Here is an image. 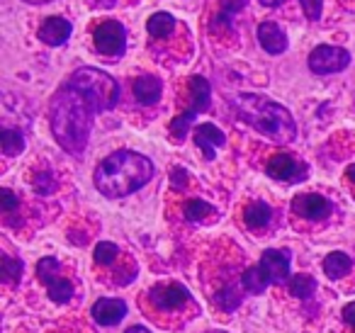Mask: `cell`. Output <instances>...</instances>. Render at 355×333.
<instances>
[{
  "mask_svg": "<svg viewBox=\"0 0 355 333\" xmlns=\"http://www.w3.org/2000/svg\"><path fill=\"white\" fill-rule=\"evenodd\" d=\"M256 268L268 284H282L285 278H290V258H287L282 250H275V248L266 250Z\"/></svg>",
  "mask_w": 355,
  "mask_h": 333,
  "instance_id": "obj_11",
  "label": "cell"
},
{
  "mask_svg": "<svg viewBox=\"0 0 355 333\" xmlns=\"http://www.w3.org/2000/svg\"><path fill=\"white\" fill-rule=\"evenodd\" d=\"M124 333H151V331H148L146 326H132V328H127Z\"/></svg>",
  "mask_w": 355,
  "mask_h": 333,
  "instance_id": "obj_36",
  "label": "cell"
},
{
  "mask_svg": "<svg viewBox=\"0 0 355 333\" xmlns=\"http://www.w3.org/2000/svg\"><path fill=\"white\" fill-rule=\"evenodd\" d=\"M153 171H156L153 163L141 153L114 151L107 158H103L100 166L95 168L93 182L98 192H103L110 200H117V197H127L141 190L153 178Z\"/></svg>",
  "mask_w": 355,
  "mask_h": 333,
  "instance_id": "obj_2",
  "label": "cell"
},
{
  "mask_svg": "<svg viewBox=\"0 0 355 333\" xmlns=\"http://www.w3.org/2000/svg\"><path fill=\"white\" fill-rule=\"evenodd\" d=\"M258 44H261L268 54L280 56L287 51L290 42H287L285 32L280 30V25H275V22H261V25H258Z\"/></svg>",
  "mask_w": 355,
  "mask_h": 333,
  "instance_id": "obj_16",
  "label": "cell"
},
{
  "mask_svg": "<svg viewBox=\"0 0 355 333\" xmlns=\"http://www.w3.org/2000/svg\"><path fill=\"white\" fill-rule=\"evenodd\" d=\"M183 214H185V219H188V221H193V224H200V221L209 219V216L217 214V212H214V207L209 205V202L198 200V197H195V200H188V202H185Z\"/></svg>",
  "mask_w": 355,
  "mask_h": 333,
  "instance_id": "obj_22",
  "label": "cell"
},
{
  "mask_svg": "<svg viewBox=\"0 0 355 333\" xmlns=\"http://www.w3.org/2000/svg\"><path fill=\"white\" fill-rule=\"evenodd\" d=\"M345 176H348V180H350V182H355V163L348 168V171H345Z\"/></svg>",
  "mask_w": 355,
  "mask_h": 333,
  "instance_id": "obj_37",
  "label": "cell"
},
{
  "mask_svg": "<svg viewBox=\"0 0 355 333\" xmlns=\"http://www.w3.org/2000/svg\"><path fill=\"white\" fill-rule=\"evenodd\" d=\"M54 190H56L54 176H51L49 171H42L40 176L35 178V192H40V195H51Z\"/></svg>",
  "mask_w": 355,
  "mask_h": 333,
  "instance_id": "obj_29",
  "label": "cell"
},
{
  "mask_svg": "<svg viewBox=\"0 0 355 333\" xmlns=\"http://www.w3.org/2000/svg\"><path fill=\"white\" fill-rule=\"evenodd\" d=\"M90 8H114L117 6V0H88Z\"/></svg>",
  "mask_w": 355,
  "mask_h": 333,
  "instance_id": "obj_34",
  "label": "cell"
},
{
  "mask_svg": "<svg viewBox=\"0 0 355 333\" xmlns=\"http://www.w3.org/2000/svg\"><path fill=\"white\" fill-rule=\"evenodd\" d=\"M214 302H217V307L224 309V311H234V309L241 304V294H239V289L234 287V284H227L222 292H217Z\"/></svg>",
  "mask_w": 355,
  "mask_h": 333,
  "instance_id": "obj_26",
  "label": "cell"
},
{
  "mask_svg": "<svg viewBox=\"0 0 355 333\" xmlns=\"http://www.w3.org/2000/svg\"><path fill=\"white\" fill-rule=\"evenodd\" d=\"M171 185L175 187V190H183L185 185H188V171L180 166H175L171 171Z\"/></svg>",
  "mask_w": 355,
  "mask_h": 333,
  "instance_id": "obj_32",
  "label": "cell"
},
{
  "mask_svg": "<svg viewBox=\"0 0 355 333\" xmlns=\"http://www.w3.org/2000/svg\"><path fill=\"white\" fill-rule=\"evenodd\" d=\"M188 299H190V292L183 284H158V287L151 289L153 307L161 309V311H175V309L183 307Z\"/></svg>",
  "mask_w": 355,
  "mask_h": 333,
  "instance_id": "obj_12",
  "label": "cell"
},
{
  "mask_svg": "<svg viewBox=\"0 0 355 333\" xmlns=\"http://www.w3.org/2000/svg\"><path fill=\"white\" fill-rule=\"evenodd\" d=\"M350 268H353V260H350V255L343 253V250H334V253H329L324 260V273L329 275L331 280H338V278H343V275H348Z\"/></svg>",
  "mask_w": 355,
  "mask_h": 333,
  "instance_id": "obj_20",
  "label": "cell"
},
{
  "mask_svg": "<svg viewBox=\"0 0 355 333\" xmlns=\"http://www.w3.org/2000/svg\"><path fill=\"white\" fill-rule=\"evenodd\" d=\"M343 321L355 331V302H350V304H345V307H343Z\"/></svg>",
  "mask_w": 355,
  "mask_h": 333,
  "instance_id": "obj_33",
  "label": "cell"
},
{
  "mask_svg": "<svg viewBox=\"0 0 355 333\" xmlns=\"http://www.w3.org/2000/svg\"><path fill=\"white\" fill-rule=\"evenodd\" d=\"M37 275H40V280L46 284V292H49V297L54 299V302H59V304L71 302V297H73V284L66 278H61L59 260L51 258V255L42 258L40 265H37Z\"/></svg>",
  "mask_w": 355,
  "mask_h": 333,
  "instance_id": "obj_7",
  "label": "cell"
},
{
  "mask_svg": "<svg viewBox=\"0 0 355 333\" xmlns=\"http://www.w3.org/2000/svg\"><path fill=\"white\" fill-rule=\"evenodd\" d=\"M93 255H95V263L112 265L114 260H117V255H119V248L114 244H110V241H100V244L95 246Z\"/></svg>",
  "mask_w": 355,
  "mask_h": 333,
  "instance_id": "obj_28",
  "label": "cell"
},
{
  "mask_svg": "<svg viewBox=\"0 0 355 333\" xmlns=\"http://www.w3.org/2000/svg\"><path fill=\"white\" fill-rule=\"evenodd\" d=\"M188 85H190V108L185 110L183 114H178L171 122V134L178 142H183V139L188 137L190 127H193V122L198 119V114H202L205 110L209 108V100H212V85L207 83V78L193 76V78L188 80Z\"/></svg>",
  "mask_w": 355,
  "mask_h": 333,
  "instance_id": "obj_5",
  "label": "cell"
},
{
  "mask_svg": "<svg viewBox=\"0 0 355 333\" xmlns=\"http://www.w3.org/2000/svg\"><path fill=\"white\" fill-rule=\"evenodd\" d=\"M175 17L171 12H153L151 17L146 20V32L156 40H166L175 32Z\"/></svg>",
  "mask_w": 355,
  "mask_h": 333,
  "instance_id": "obj_19",
  "label": "cell"
},
{
  "mask_svg": "<svg viewBox=\"0 0 355 333\" xmlns=\"http://www.w3.org/2000/svg\"><path fill=\"white\" fill-rule=\"evenodd\" d=\"M73 85L90 105L95 112H107L119 103V83L110 74L100 69H90V66H80L66 80Z\"/></svg>",
  "mask_w": 355,
  "mask_h": 333,
  "instance_id": "obj_4",
  "label": "cell"
},
{
  "mask_svg": "<svg viewBox=\"0 0 355 333\" xmlns=\"http://www.w3.org/2000/svg\"><path fill=\"white\" fill-rule=\"evenodd\" d=\"M71 32H73V27H71V22L66 20V17H46L44 22L40 25V32H37V37H40L44 44L49 46H61L66 44V42L71 40Z\"/></svg>",
  "mask_w": 355,
  "mask_h": 333,
  "instance_id": "obj_14",
  "label": "cell"
},
{
  "mask_svg": "<svg viewBox=\"0 0 355 333\" xmlns=\"http://www.w3.org/2000/svg\"><path fill=\"white\" fill-rule=\"evenodd\" d=\"M246 6H248V0H219V12L212 20V27H219V25L232 27L234 17H236Z\"/></svg>",
  "mask_w": 355,
  "mask_h": 333,
  "instance_id": "obj_21",
  "label": "cell"
},
{
  "mask_svg": "<svg viewBox=\"0 0 355 333\" xmlns=\"http://www.w3.org/2000/svg\"><path fill=\"white\" fill-rule=\"evenodd\" d=\"M195 144L202 148L205 161H214L217 148L227 144V137H224L222 129L214 127V124H200V127H195Z\"/></svg>",
  "mask_w": 355,
  "mask_h": 333,
  "instance_id": "obj_15",
  "label": "cell"
},
{
  "mask_svg": "<svg viewBox=\"0 0 355 333\" xmlns=\"http://www.w3.org/2000/svg\"><path fill=\"white\" fill-rule=\"evenodd\" d=\"M270 219H272V210L261 200L248 202L246 210H243V221H246L248 229H263V226L270 224Z\"/></svg>",
  "mask_w": 355,
  "mask_h": 333,
  "instance_id": "obj_18",
  "label": "cell"
},
{
  "mask_svg": "<svg viewBox=\"0 0 355 333\" xmlns=\"http://www.w3.org/2000/svg\"><path fill=\"white\" fill-rule=\"evenodd\" d=\"M90 314H93L95 323H100V326H114V323H119L127 316V304L122 299L103 297L93 304V311Z\"/></svg>",
  "mask_w": 355,
  "mask_h": 333,
  "instance_id": "obj_13",
  "label": "cell"
},
{
  "mask_svg": "<svg viewBox=\"0 0 355 333\" xmlns=\"http://www.w3.org/2000/svg\"><path fill=\"white\" fill-rule=\"evenodd\" d=\"M300 6L304 10V15L316 22L321 17V10H324V0H300Z\"/></svg>",
  "mask_w": 355,
  "mask_h": 333,
  "instance_id": "obj_30",
  "label": "cell"
},
{
  "mask_svg": "<svg viewBox=\"0 0 355 333\" xmlns=\"http://www.w3.org/2000/svg\"><path fill=\"white\" fill-rule=\"evenodd\" d=\"M0 207H3V212H6V214H10V212H15L17 207H20V200H17L12 190L3 187V190H0Z\"/></svg>",
  "mask_w": 355,
  "mask_h": 333,
  "instance_id": "obj_31",
  "label": "cell"
},
{
  "mask_svg": "<svg viewBox=\"0 0 355 333\" xmlns=\"http://www.w3.org/2000/svg\"><path fill=\"white\" fill-rule=\"evenodd\" d=\"M161 93H163V83L156 76H139L134 80V98H137V103L146 105V108L156 105L161 100Z\"/></svg>",
  "mask_w": 355,
  "mask_h": 333,
  "instance_id": "obj_17",
  "label": "cell"
},
{
  "mask_svg": "<svg viewBox=\"0 0 355 333\" xmlns=\"http://www.w3.org/2000/svg\"><path fill=\"white\" fill-rule=\"evenodd\" d=\"M314 289H316V280L311 278V275H304V273L295 275V278H292V282H290L292 297L309 299L311 294H314Z\"/></svg>",
  "mask_w": 355,
  "mask_h": 333,
  "instance_id": "obj_24",
  "label": "cell"
},
{
  "mask_svg": "<svg viewBox=\"0 0 355 333\" xmlns=\"http://www.w3.org/2000/svg\"><path fill=\"white\" fill-rule=\"evenodd\" d=\"M236 114L253 127L256 132H261L263 137L272 139L277 144H290L297 137V124L292 112L285 105L275 103V100L266 98L258 93H241L232 100Z\"/></svg>",
  "mask_w": 355,
  "mask_h": 333,
  "instance_id": "obj_3",
  "label": "cell"
},
{
  "mask_svg": "<svg viewBox=\"0 0 355 333\" xmlns=\"http://www.w3.org/2000/svg\"><path fill=\"white\" fill-rule=\"evenodd\" d=\"M266 173L272 178V180L280 182H302L309 178V168L306 163H302L297 156H290V153H277L268 161Z\"/></svg>",
  "mask_w": 355,
  "mask_h": 333,
  "instance_id": "obj_9",
  "label": "cell"
},
{
  "mask_svg": "<svg viewBox=\"0 0 355 333\" xmlns=\"http://www.w3.org/2000/svg\"><path fill=\"white\" fill-rule=\"evenodd\" d=\"M0 144H3V151L6 156H17V153L25 151V137H22L17 129H3L0 132Z\"/></svg>",
  "mask_w": 355,
  "mask_h": 333,
  "instance_id": "obj_23",
  "label": "cell"
},
{
  "mask_svg": "<svg viewBox=\"0 0 355 333\" xmlns=\"http://www.w3.org/2000/svg\"><path fill=\"white\" fill-rule=\"evenodd\" d=\"M95 110L73 85L64 83L54 93L49 103V124L51 134L59 146L71 156H80L88 146L90 129H93Z\"/></svg>",
  "mask_w": 355,
  "mask_h": 333,
  "instance_id": "obj_1",
  "label": "cell"
},
{
  "mask_svg": "<svg viewBox=\"0 0 355 333\" xmlns=\"http://www.w3.org/2000/svg\"><path fill=\"white\" fill-rule=\"evenodd\" d=\"M309 71L316 76H329V74H340L343 69L350 66V51L340 49V46L331 44H319L306 59Z\"/></svg>",
  "mask_w": 355,
  "mask_h": 333,
  "instance_id": "obj_6",
  "label": "cell"
},
{
  "mask_svg": "<svg viewBox=\"0 0 355 333\" xmlns=\"http://www.w3.org/2000/svg\"><path fill=\"white\" fill-rule=\"evenodd\" d=\"M331 210H334V205L324 195H316V192H302V195H297L292 200V212L309 221L326 219L331 214Z\"/></svg>",
  "mask_w": 355,
  "mask_h": 333,
  "instance_id": "obj_10",
  "label": "cell"
},
{
  "mask_svg": "<svg viewBox=\"0 0 355 333\" xmlns=\"http://www.w3.org/2000/svg\"><path fill=\"white\" fill-rule=\"evenodd\" d=\"M22 270H25L22 260L3 255V260H0V278L6 280V282H17V280L22 278Z\"/></svg>",
  "mask_w": 355,
  "mask_h": 333,
  "instance_id": "obj_25",
  "label": "cell"
},
{
  "mask_svg": "<svg viewBox=\"0 0 355 333\" xmlns=\"http://www.w3.org/2000/svg\"><path fill=\"white\" fill-rule=\"evenodd\" d=\"M95 49L103 56H122L127 49V30L122 22L117 20H105L95 27L93 32Z\"/></svg>",
  "mask_w": 355,
  "mask_h": 333,
  "instance_id": "obj_8",
  "label": "cell"
},
{
  "mask_svg": "<svg viewBox=\"0 0 355 333\" xmlns=\"http://www.w3.org/2000/svg\"><path fill=\"white\" fill-rule=\"evenodd\" d=\"M207 333H227V331H207Z\"/></svg>",
  "mask_w": 355,
  "mask_h": 333,
  "instance_id": "obj_39",
  "label": "cell"
},
{
  "mask_svg": "<svg viewBox=\"0 0 355 333\" xmlns=\"http://www.w3.org/2000/svg\"><path fill=\"white\" fill-rule=\"evenodd\" d=\"M25 3H30V6H42V3H51V0H25Z\"/></svg>",
  "mask_w": 355,
  "mask_h": 333,
  "instance_id": "obj_38",
  "label": "cell"
},
{
  "mask_svg": "<svg viewBox=\"0 0 355 333\" xmlns=\"http://www.w3.org/2000/svg\"><path fill=\"white\" fill-rule=\"evenodd\" d=\"M285 0H261V6H266V8H280Z\"/></svg>",
  "mask_w": 355,
  "mask_h": 333,
  "instance_id": "obj_35",
  "label": "cell"
},
{
  "mask_svg": "<svg viewBox=\"0 0 355 333\" xmlns=\"http://www.w3.org/2000/svg\"><path fill=\"white\" fill-rule=\"evenodd\" d=\"M241 284H243V289H246V292H253V294H261V292H266V289H268V282L263 280V275L258 273V268L246 270V273H243V278H241Z\"/></svg>",
  "mask_w": 355,
  "mask_h": 333,
  "instance_id": "obj_27",
  "label": "cell"
}]
</instances>
